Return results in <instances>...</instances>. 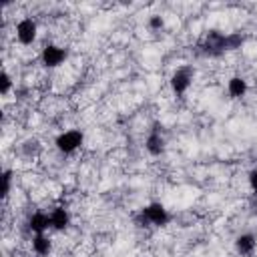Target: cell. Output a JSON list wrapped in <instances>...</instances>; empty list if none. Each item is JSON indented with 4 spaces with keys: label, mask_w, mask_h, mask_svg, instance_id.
Here are the masks:
<instances>
[{
    "label": "cell",
    "mask_w": 257,
    "mask_h": 257,
    "mask_svg": "<svg viewBox=\"0 0 257 257\" xmlns=\"http://www.w3.org/2000/svg\"><path fill=\"white\" fill-rule=\"evenodd\" d=\"M68 221H70V217H68L66 209H62V207H58V209H54V211L50 213V227L56 229V231L64 229V227L68 225Z\"/></svg>",
    "instance_id": "obj_10"
},
{
    "label": "cell",
    "mask_w": 257,
    "mask_h": 257,
    "mask_svg": "<svg viewBox=\"0 0 257 257\" xmlns=\"http://www.w3.org/2000/svg\"><path fill=\"white\" fill-rule=\"evenodd\" d=\"M205 48H207V52H213V54L227 50V36L217 30H211L205 38Z\"/></svg>",
    "instance_id": "obj_5"
},
{
    "label": "cell",
    "mask_w": 257,
    "mask_h": 257,
    "mask_svg": "<svg viewBox=\"0 0 257 257\" xmlns=\"http://www.w3.org/2000/svg\"><path fill=\"white\" fill-rule=\"evenodd\" d=\"M141 215H143V219H145L147 223H153V225H165V223L169 221V213H167V209H165L161 203H151V205H147Z\"/></svg>",
    "instance_id": "obj_2"
},
{
    "label": "cell",
    "mask_w": 257,
    "mask_h": 257,
    "mask_svg": "<svg viewBox=\"0 0 257 257\" xmlns=\"http://www.w3.org/2000/svg\"><path fill=\"white\" fill-rule=\"evenodd\" d=\"M36 22L32 18H22L16 24V38L20 44H32L36 38Z\"/></svg>",
    "instance_id": "obj_3"
},
{
    "label": "cell",
    "mask_w": 257,
    "mask_h": 257,
    "mask_svg": "<svg viewBox=\"0 0 257 257\" xmlns=\"http://www.w3.org/2000/svg\"><path fill=\"white\" fill-rule=\"evenodd\" d=\"M28 227H30V231H34V235H40V233H44L48 227H50V215H46V213H34L30 219H28Z\"/></svg>",
    "instance_id": "obj_8"
},
{
    "label": "cell",
    "mask_w": 257,
    "mask_h": 257,
    "mask_svg": "<svg viewBox=\"0 0 257 257\" xmlns=\"http://www.w3.org/2000/svg\"><path fill=\"white\" fill-rule=\"evenodd\" d=\"M145 147H147V151H149L153 157H157V155H161V153L165 151V139H163L157 131H153V133L147 137Z\"/></svg>",
    "instance_id": "obj_9"
},
{
    "label": "cell",
    "mask_w": 257,
    "mask_h": 257,
    "mask_svg": "<svg viewBox=\"0 0 257 257\" xmlns=\"http://www.w3.org/2000/svg\"><path fill=\"white\" fill-rule=\"evenodd\" d=\"M241 42H243V38H241L239 34H229V36H227V50H235V48H239Z\"/></svg>",
    "instance_id": "obj_13"
},
{
    "label": "cell",
    "mask_w": 257,
    "mask_h": 257,
    "mask_svg": "<svg viewBox=\"0 0 257 257\" xmlns=\"http://www.w3.org/2000/svg\"><path fill=\"white\" fill-rule=\"evenodd\" d=\"M189 86H191V72L187 68H181L171 76V88L175 94H183Z\"/></svg>",
    "instance_id": "obj_6"
},
{
    "label": "cell",
    "mask_w": 257,
    "mask_h": 257,
    "mask_svg": "<svg viewBox=\"0 0 257 257\" xmlns=\"http://www.w3.org/2000/svg\"><path fill=\"white\" fill-rule=\"evenodd\" d=\"M249 185L257 191V169H253V171L249 173Z\"/></svg>",
    "instance_id": "obj_17"
},
{
    "label": "cell",
    "mask_w": 257,
    "mask_h": 257,
    "mask_svg": "<svg viewBox=\"0 0 257 257\" xmlns=\"http://www.w3.org/2000/svg\"><path fill=\"white\" fill-rule=\"evenodd\" d=\"M82 141H84V137H82V133L80 131H66V133H62V135H58V139H56V147H58V151L60 153H74L80 145H82Z\"/></svg>",
    "instance_id": "obj_1"
},
{
    "label": "cell",
    "mask_w": 257,
    "mask_h": 257,
    "mask_svg": "<svg viewBox=\"0 0 257 257\" xmlns=\"http://www.w3.org/2000/svg\"><path fill=\"white\" fill-rule=\"evenodd\" d=\"M149 26H151L153 30H161V28L165 26V20H163L161 16H157V14H155V16H151V18H149Z\"/></svg>",
    "instance_id": "obj_15"
},
{
    "label": "cell",
    "mask_w": 257,
    "mask_h": 257,
    "mask_svg": "<svg viewBox=\"0 0 257 257\" xmlns=\"http://www.w3.org/2000/svg\"><path fill=\"white\" fill-rule=\"evenodd\" d=\"M64 58H66V50H64V48H60V46L50 44V46H46V48L42 50V62H44L46 66H50V68H54V66L62 64V60H64Z\"/></svg>",
    "instance_id": "obj_4"
},
{
    "label": "cell",
    "mask_w": 257,
    "mask_h": 257,
    "mask_svg": "<svg viewBox=\"0 0 257 257\" xmlns=\"http://www.w3.org/2000/svg\"><path fill=\"white\" fill-rule=\"evenodd\" d=\"M10 86H12V80H10L8 72H2V74H0V92L6 94V92L10 90Z\"/></svg>",
    "instance_id": "obj_14"
},
{
    "label": "cell",
    "mask_w": 257,
    "mask_h": 257,
    "mask_svg": "<svg viewBox=\"0 0 257 257\" xmlns=\"http://www.w3.org/2000/svg\"><path fill=\"white\" fill-rule=\"evenodd\" d=\"M245 92H247V80H243L241 76H233V78L229 80V94L235 96V98H239V96H243Z\"/></svg>",
    "instance_id": "obj_12"
},
{
    "label": "cell",
    "mask_w": 257,
    "mask_h": 257,
    "mask_svg": "<svg viewBox=\"0 0 257 257\" xmlns=\"http://www.w3.org/2000/svg\"><path fill=\"white\" fill-rule=\"evenodd\" d=\"M255 247H257V239L251 233H243L235 239V249L241 255H251L255 251Z\"/></svg>",
    "instance_id": "obj_7"
},
{
    "label": "cell",
    "mask_w": 257,
    "mask_h": 257,
    "mask_svg": "<svg viewBox=\"0 0 257 257\" xmlns=\"http://www.w3.org/2000/svg\"><path fill=\"white\" fill-rule=\"evenodd\" d=\"M10 171H4V195H8V191H10Z\"/></svg>",
    "instance_id": "obj_16"
},
{
    "label": "cell",
    "mask_w": 257,
    "mask_h": 257,
    "mask_svg": "<svg viewBox=\"0 0 257 257\" xmlns=\"http://www.w3.org/2000/svg\"><path fill=\"white\" fill-rule=\"evenodd\" d=\"M32 249H34V253H38V255H48L50 249H52V243H50V239H48L44 233H40V235H34V239H32Z\"/></svg>",
    "instance_id": "obj_11"
}]
</instances>
